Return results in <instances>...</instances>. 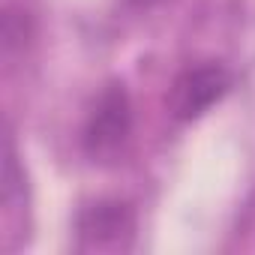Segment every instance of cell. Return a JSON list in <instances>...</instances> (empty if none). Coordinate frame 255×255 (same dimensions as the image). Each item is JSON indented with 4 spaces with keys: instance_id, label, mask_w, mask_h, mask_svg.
Wrapping results in <instances>:
<instances>
[{
    "instance_id": "1",
    "label": "cell",
    "mask_w": 255,
    "mask_h": 255,
    "mask_svg": "<svg viewBox=\"0 0 255 255\" xmlns=\"http://www.w3.org/2000/svg\"><path fill=\"white\" fill-rule=\"evenodd\" d=\"M135 216L120 201H99L78 216V246L87 252H123L132 246Z\"/></svg>"
},
{
    "instance_id": "2",
    "label": "cell",
    "mask_w": 255,
    "mask_h": 255,
    "mask_svg": "<svg viewBox=\"0 0 255 255\" xmlns=\"http://www.w3.org/2000/svg\"><path fill=\"white\" fill-rule=\"evenodd\" d=\"M129 126H132L129 99H126L120 84H111L99 96V102H96V108L87 120V129H84L87 153L96 156V159H111L123 147L126 135H129Z\"/></svg>"
},
{
    "instance_id": "3",
    "label": "cell",
    "mask_w": 255,
    "mask_h": 255,
    "mask_svg": "<svg viewBox=\"0 0 255 255\" xmlns=\"http://www.w3.org/2000/svg\"><path fill=\"white\" fill-rule=\"evenodd\" d=\"M225 90H228V72H225L222 66L204 63V66L186 69V72L177 75V81L171 84V93H168L171 114H174L177 120L201 117Z\"/></svg>"
}]
</instances>
